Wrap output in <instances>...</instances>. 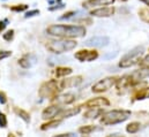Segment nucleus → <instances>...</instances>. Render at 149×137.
Instances as JSON below:
<instances>
[{"instance_id": "nucleus-1", "label": "nucleus", "mask_w": 149, "mask_h": 137, "mask_svg": "<svg viewBox=\"0 0 149 137\" xmlns=\"http://www.w3.org/2000/svg\"><path fill=\"white\" fill-rule=\"evenodd\" d=\"M46 34L58 38H81L87 34V29L81 24H51L46 28Z\"/></svg>"}, {"instance_id": "nucleus-2", "label": "nucleus", "mask_w": 149, "mask_h": 137, "mask_svg": "<svg viewBox=\"0 0 149 137\" xmlns=\"http://www.w3.org/2000/svg\"><path fill=\"white\" fill-rule=\"evenodd\" d=\"M77 46V43L74 39L70 38H59V39H51L45 44V47L49 52L54 54H61L66 52L73 51Z\"/></svg>"}, {"instance_id": "nucleus-3", "label": "nucleus", "mask_w": 149, "mask_h": 137, "mask_svg": "<svg viewBox=\"0 0 149 137\" xmlns=\"http://www.w3.org/2000/svg\"><path fill=\"white\" fill-rule=\"evenodd\" d=\"M131 116V112L126 109H112L105 112L101 116V123L104 126H113L126 121Z\"/></svg>"}, {"instance_id": "nucleus-4", "label": "nucleus", "mask_w": 149, "mask_h": 137, "mask_svg": "<svg viewBox=\"0 0 149 137\" xmlns=\"http://www.w3.org/2000/svg\"><path fill=\"white\" fill-rule=\"evenodd\" d=\"M59 92L60 88L56 80H49L44 82L38 89V95L43 99H54L59 95Z\"/></svg>"}, {"instance_id": "nucleus-5", "label": "nucleus", "mask_w": 149, "mask_h": 137, "mask_svg": "<svg viewBox=\"0 0 149 137\" xmlns=\"http://www.w3.org/2000/svg\"><path fill=\"white\" fill-rule=\"evenodd\" d=\"M148 77H149V66H146V67H142V68L134 70L131 75H126L123 78H119L118 81L119 82H123V86H126V85L136 84V83H139L142 80L148 78Z\"/></svg>"}, {"instance_id": "nucleus-6", "label": "nucleus", "mask_w": 149, "mask_h": 137, "mask_svg": "<svg viewBox=\"0 0 149 137\" xmlns=\"http://www.w3.org/2000/svg\"><path fill=\"white\" fill-rule=\"evenodd\" d=\"M143 53V47H135L132 51H130L127 54L123 57V59L119 62V67L121 68H130L141 61V55Z\"/></svg>"}, {"instance_id": "nucleus-7", "label": "nucleus", "mask_w": 149, "mask_h": 137, "mask_svg": "<svg viewBox=\"0 0 149 137\" xmlns=\"http://www.w3.org/2000/svg\"><path fill=\"white\" fill-rule=\"evenodd\" d=\"M117 82H118V78L117 77H105V78H103V80H100L97 83H95L94 85H93V88H91V91L94 92V93H102V92H105V91H108L109 89H111L112 86H114L116 84H117Z\"/></svg>"}, {"instance_id": "nucleus-8", "label": "nucleus", "mask_w": 149, "mask_h": 137, "mask_svg": "<svg viewBox=\"0 0 149 137\" xmlns=\"http://www.w3.org/2000/svg\"><path fill=\"white\" fill-rule=\"evenodd\" d=\"M74 58L80 62H90L98 58V52L96 50H80L75 52Z\"/></svg>"}, {"instance_id": "nucleus-9", "label": "nucleus", "mask_w": 149, "mask_h": 137, "mask_svg": "<svg viewBox=\"0 0 149 137\" xmlns=\"http://www.w3.org/2000/svg\"><path fill=\"white\" fill-rule=\"evenodd\" d=\"M116 8L112 6H103V7H97L94 8L89 12L90 16L93 17H110L114 14Z\"/></svg>"}, {"instance_id": "nucleus-10", "label": "nucleus", "mask_w": 149, "mask_h": 137, "mask_svg": "<svg viewBox=\"0 0 149 137\" xmlns=\"http://www.w3.org/2000/svg\"><path fill=\"white\" fill-rule=\"evenodd\" d=\"M63 109L64 108L60 107V105H58V104L50 105V106H47L46 108L43 109V112H42V119L43 120H52L56 116H58Z\"/></svg>"}, {"instance_id": "nucleus-11", "label": "nucleus", "mask_w": 149, "mask_h": 137, "mask_svg": "<svg viewBox=\"0 0 149 137\" xmlns=\"http://www.w3.org/2000/svg\"><path fill=\"white\" fill-rule=\"evenodd\" d=\"M116 2V0H84L82 2V7L84 9H90V8H97V7H103V6H111Z\"/></svg>"}, {"instance_id": "nucleus-12", "label": "nucleus", "mask_w": 149, "mask_h": 137, "mask_svg": "<svg viewBox=\"0 0 149 137\" xmlns=\"http://www.w3.org/2000/svg\"><path fill=\"white\" fill-rule=\"evenodd\" d=\"M83 106L87 107V108L105 107V106H110V102H109L108 98H105V97H96V98H91V99L87 100Z\"/></svg>"}, {"instance_id": "nucleus-13", "label": "nucleus", "mask_w": 149, "mask_h": 137, "mask_svg": "<svg viewBox=\"0 0 149 137\" xmlns=\"http://www.w3.org/2000/svg\"><path fill=\"white\" fill-rule=\"evenodd\" d=\"M109 42H110V39L107 36H95V37H91L88 40H86V45L102 47V46H107L109 44Z\"/></svg>"}, {"instance_id": "nucleus-14", "label": "nucleus", "mask_w": 149, "mask_h": 137, "mask_svg": "<svg viewBox=\"0 0 149 137\" xmlns=\"http://www.w3.org/2000/svg\"><path fill=\"white\" fill-rule=\"evenodd\" d=\"M83 77L81 75H77V76H73V77H68V78H65L63 80V82L60 83V86L61 89H70V88H75L77 85H80L82 83V80Z\"/></svg>"}, {"instance_id": "nucleus-15", "label": "nucleus", "mask_w": 149, "mask_h": 137, "mask_svg": "<svg viewBox=\"0 0 149 137\" xmlns=\"http://www.w3.org/2000/svg\"><path fill=\"white\" fill-rule=\"evenodd\" d=\"M37 61V58L34 55V54H26L23 55L22 58L19 59V65L24 69L31 68Z\"/></svg>"}, {"instance_id": "nucleus-16", "label": "nucleus", "mask_w": 149, "mask_h": 137, "mask_svg": "<svg viewBox=\"0 0 149 137\" xmlns=\"http://www.w3.org/2000/svg\"><path fill=\"white\" fill-rule=\"evenodd\" d=\"M56 103L57 104H61V105H70V104H73L75 102V95L73 93H63V95H58L56 98H54Z\"/></svg>"}, {"instance_id": "nucleus-17", "label": "nucleus", "mask_w": 149, "mask_h": 137, "mask_svg": "<svg viewBox=\"0 0 149 137\" xmlns=\"http://www.w3.org/2000/svg\"><path fill=\"white\" fill-rule=\"evenodd\" d=\"M80 111H81V106L71 107V108H67V109H63L58 116H60V119L71 118V116H75L76 114H79V113H80Z\"/></svg>"}, {"instance_id": "nucleus-18", "label": "nucleus", "mask_w": 149, "mask_h": 137, "mask_svg": "<svg viewBox=\"0 0 149 137\" xmlns=\"http://www.w3.org/2000/svg\"><path fill=\"white\" fill-rule=\"evenodd\" d=\"M103 109L102 108H97V107H94V108H88V111L83 114V116L86 119H97L98 116H102L103 114Z\"/></svg>"}, {"instance_id": "nucleus-19", "label": "nucleus", "mask_w": 149, "mask_h": 137, "mask_svg": "<svg viewBox=\"0 0 149 137\" xmlns=\"http://www.w3.org/2000/svg\"><path fill=\"white\" fill-rule=\"evenodd\" d=\"M63 122V119H52V120H47V122L43 123L40 126V130L45 131V130H49V129H52V128H57L60 123Z\"/></svg>"}, {"instance_id": "nucleus-20", "label": "nucleus", "mask_w": 149, "mask_h": 137, "mask_svg": "<svg viewBox=\"0 0 149 137\" xmlns=\"http://www.w3.org/2000/svg\"><path fill=\"white\" fill-rule=\"evenodd\" d=\"M73 71V69L71 67H57L54 70V75L57 78H61V77H66L68 75H71Z\"/></svg>"}, {"instance_id": "nucleus-21", "label": "nucleus", "mask_w": 149, "mask_h": 137, "mask_svg": "<svg viewBox=\"0 0 149 137\" xmlns=\"http://www.w3.org/2000/svg\"><path fill=\"white\" fill-rule=\"evenodd\" d=\"M13 111H14V113H15L20 119H22L26 123H29V122H30V114H29L27 111H24V109H22V108H19V107H14Z\"/></svg>"}, {"instance_id": "nucleus-22", "label": "nucleus", "mask_w": 149, "mask_h": 137, "mask_svg": "<svg viewBox=\"0 0 149 137\" xmlns=\"http://www.w3.org/2000/svg\"><path fill=\"white\" fill-rule=\"evenodd\" d=\"M98 129V127H96V126H93V125H88V126H82V127H80L79 128V133L81 134V135H89V134H91L93 131H95V130H97Z\"/></svg>"}, {"instance_id": "nucleus-23", "label": "nucleus", "mask_w": 149, "mask_h": 137, "mask_svg": "<svg viewBox=\"0 0 149 137\" xmlns=\"http://www.w3.org/2000/svg\"><path fill=\"white\" fill-rule=\"evenodd\" d=\"M8 8L14 13H22V12H26L29 8V6L27 3H17V5H12Z\"/></svg>"}, {"instance_id": "nucleus-24", "label": "nucleus", "mask_w": 149, "mask_h": 137, "mask_svg": "<svg viewBox=\"0 0 149 137\" xmlns=\"http://www.w3.org/2000/svg\"><path fill=\"white\" fill-rule=\"evenodd\" d=\"M138 14H139V17H140L141 21H143L145 23H148L149 24V7L148 8H146V7L140 8Z\"/></svg>"}, {"instance_id": "nucleus-25", "label": "nucleus", "mask_w": 149, "mask_h": 137, "mask_svg": "<svg viewBox=\"0 0 149 137\" xmlns=\"http://www.w3.org/2000/svg\"><path fill=\"white\" fill-rule=\"evenodd\" d=\"M140 123L139 122H131V123H128L127 125V127H126V131L128 133V134H135V133H138L139 130H140Z\"/></svg>"}, {"instance_id": "nucleus-26", "label": "nucleus", "mask_w": 149, "mask_h": 137, "mask_svg": "<svg viewBox=\"0 0 149 137\" xmlns=\"http://www.w3.org/2000/svg\"><path fill=\"white\" fill-rule=\"evenodd\" d=\"M146 98H149V88H146V89H142V90L138 91L136 95L134 96L135 100H142V99H146Z\"/></svg>"}, {"instance_id": "nucleus-27", "label": "nucleus", "mask_w": 149, "mask_h": 137, "mask_svg": "<svg viewBox=\"0 0 149 137\" xmlns=\"http://www.w3.org/2000/svg\"><path fill=\"white\" fill-rule=\"evenodd\" d=\"M14 36H15V31H14L13 29H9V30H7L5 34H2V38H3V40L10 43V42L14 39Z\"/></svg>"}, {"instance_id": "nucleus-28", "label": "nucleus", "mask_w": 149, "mask_h": 137, "mask_svg": "<svg viewBox=\"0 0 149 137\" xmlns=\"http://www.w3.org/2000/svg\"><path fill=\"white\" fill-rule=\"evenodd\" d=\"M77 12H74V10H70V12H67V13H65L63 16H60L59 17V20H70V19H74V15L76 14Z\"/></svg>"}, {"instance_id": "nucleus-29", "label": "nucleus", "mask_w": 149, "mask_h": 137, "mask_svg": "<svg viewBox=\"0 0 149 137\" xmlns=\"http://www.w3.org/2000/svg\"><path fill=\"white\" fill-rule=\"evenodd\" d=\"M39 14H40V10H39V9H33V10H28V12H26L24 17H26V19H29V17H34V16L39 15Z\"/></svg>"}, {"instance_id": "nucleus-30", "label": "nucleus", "mask_w": 149, "mask_h": 137, "mask_svg": "<svg viewBox=\"0 0 149 137\" xmlns=\"http://www.w3.org/2000/svg\"><path fill=\"white\" fill-rule=\"evenodd\" d=\"M7 125H8L7 116H6L2 112H0V127H1V128H6V127H7Z\"/></svg>"}, {"instance_id": "nucleus-31", "label": "nucleus", "mask_w": 149, "mask_h": 137, "mask_svg": "<svg viewBox=\"0 0 149 137\" xmlns=\"http://www.w3.org/2000/svg\"><path fill=\"white\" fill-rule=\"evenodd\" d=\"M10 55H12V51H0V61L9 58Z\"/></svg>"}, {"instance_id": "nucleus-32", "label": "nucleus", "mask_w": 149, "mask_h": 137, "mask_svg": "<svg viewBox=\"0 0 149 137\" xmlns=\"http://www.w3.org/2000/svg\"><path fill=\"white\" fill-rule=\"evenodd\" d=\"M7 103V96L3 91H0V104L1 105H5Z\"/></svg>"}, {"instance_id": "nucleus-33", "label": "nucleus", "mask_w": 149, "mask_h": 137, "mask_svg": "<svg viewBox=\"0 0 149 137\" xmlns=\"http://www.w3.org/2000/svg\"><path fill=\"white\" fill-rule=\"evenodd\" d=\"M7 22H8V20L6 19V20H0V34L6 29V27H7Z\"/></svg>"}, {"instance_id": "nucleus-34", "label": "nucleus", "mask_w": 149, "mask_h": 137, "mask_svg": "<svg viewBox=\"0 0 149 137\" xmlns=\"http://www.w3.org/2000/svg\"><path fill=\"white\" fill-rule=\"evenodd\" d=\"M52 137H75L74 133H66V134H59V135H54Z\"/></svg>"}, {"instance_id": "nucleus-35", "label": "nucleus", "mask_w": 149, "mask_h": 137, "mask_svg": "<svg viewBox=\"0 0 149 137\" xmlns=\"http://www.w3.org/2000/svg\"><path fill=\"white\" fill-rule=\"evenodd\" d=\"M54 6H56V7H50L49 9H50V10H56V9H60V8H64V6H65V5H64L63 2H59V3L54 5Z\"/></svg>"}, {"instance_id": "nucleus-36", "label": "nucleus", "mask_w": 149, "mask_h": 137, "mask_svg": "<svg viewBox=\"0 0 149 137\" xmlns=\"http://www.w3.org/2000/svg\"><path fill=\"white\" fill-rule=\"evenodd\" d=\"M140 64H141L142 66H149V54L147 57H145V58L140 61Z\"/></svg>"}, {"instance_id": "nucleus-37", "label": "nucleus", "mask_w": 149, "mask_h": 137, "mask_svg": "<svg viewBox=\"0 0 149 137\" xmlns=\"http://www.w3.org/2000/svg\"><path fill=\"white\" fill-rule=\"evenodd\" d=\"M107 137H124V136H121L120 134H110V135H108Z\"/></svg>"}, {"instance_id": "nucleus-38", "label": "nucleus", "mask_w": 149, "mask_h": 137, "mask_svg": "<svg viewBox=\"0 0 149 137\" xmlns=\"http://www.w3.org/2000/svg\"><path fill=\"white\" fill-rule=\"evenodd\" d=\"M140 1H141V2H143L146 6H148L149 7V0H140Z\"/></svg>"}, {"instance_id": "nucleus-39", "label": "nucleus", "mask_w": 149, "mask_h": 137, "mask_svg": "<svg viewBox=\"0 0 149 137\" xmlns=\"http://www.w3.org/2000/svg\"><path fill=\"white\" fill-rule=\"evenodd\" d=\"M7 137H15V136H14V134H10V133H9V134L7 135Z\"/></svg>"}]
</instances>
